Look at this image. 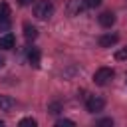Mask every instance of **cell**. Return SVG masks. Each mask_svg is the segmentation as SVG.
<instances>
[{
	"mask_svg": "<svg viewBox=\"0 0 127 127\" xmlns=\"http://www.w3.org/2000/svg\"><path fill=\"white\" fill-rule=\"evenodd\" d=\"M52 14H54V4H52L50 0H40V2H36V6H34V16H36V18L46 20V18H50Z\"/></svg>",
	"mask_w": 127,
	"mask_h": 127,
	"instance_id": "obj_1",
	"label": "cell"
},
{
	"mask_svg": "<svg viewBox=\"0 0 127 127\" xmlns=\"http://www.w3.org/2000/svg\"><path fill=\"white\" fill-rule=\"evenodd\" d=\"M113 75H115V71H113L111 67H99V69L93 73V81H95L97 85H105V83H109V81L113 79Z\"/></svg>",
	"mask_w": 127,
	"mask_h": 127,
	"instance_id": "obj_2",
	"label": "cell"
},
{
	"mask_svg": "<svg viewBox=\"0 0 127 127\" xmlns=\"http://www.w3.org/2000/svg\"><path fill=\"white\" fill-rule=\"evenodd\" d=\"M85 107H87L89 113H97V111H101L105 107V99L103 97H97V95H91V97H87Z\"/></svg>",
	"mask_w": 127,
	"mask_h": 127,
	"instance_id": "obj_3",
	"label": "cell"
},
{
	"mask_svg": "<svg viewBox=\"0 0 127 127\" xmlns=\"http://www.w3.org/2000/svg\"><path fill=\"white\" fill-rule=\"evenodd\" d=\"M117 42H119V36H117V34H103V36H99V40H97L99 48H111V46H115Z\"/></svg>",
	"mask_w": 127,
	"mask_h": 127,
	"instance_id": "obj_4",
	"label": "cell"
},
{
	"mask_svg": "<svg viewBox=\"0 0 127 127\" xmlns=\"http://www.w3.org/2000/svg\"><path fill=\"white\" fill-rule=\"evenodd\" d=\"M83 8H85V2H83V0H69L67 6H65V12H67L69 16H77Z\"/></svg>",
	"mask_w": 127,
	"mask_h": 127,
	"instance_id": "obj_5",
	"label": "cell"
},
{
	"mask_svg": "<svg viewBox=\"0 0 127 127\" xmlns=\"http://www.w3.org/2000/svg\"><path fill=\"white\" fill-rule=\"evenodd\" d=\"M99 24H101L103 28H111V26L115 24V14H113V12H101V14H99Z\"/></svg>",
	"mask_w": 127,
	"mask_h": 127,
	"instance_id": "obj_6",
	"label": "cell"
},
{
	"mask_svg": "<svg viewBox=\"0 0 127 127\" xmlns=\"http://www.w3.org/2000/svg\"><path fill=\"white\" fill-rule=\"evenodd\" d=\"M14 44H16V38H14V34H10V32H6V34L0 38V48H2V50H12Z\"/></svg>",
	"mask_w": 127,
	"mask_h": 127,
	"instance_id": "obj_7",
	"label": "cell"
},
{
	"mask_svg": "<svg viewBox=\"0 0 127 127\" xmlns=\"http://www.w3.org/2000/svg\"><path fill=\"white\" fill-rule=\"evenodd\" d=\"M28 62H30V65H34V67L40 65V50H38V48H30V50H28Z\"/></svg>",
	"mask_w": 127,
	"mask_h": 127,
	"instance_id": "obj_8",
	"label": "cell"
},
{
	"mask_svg": "<svg viewBox=\"0 0 127 127\" xmlns=\"http://www.w3.org/2000/svg\"><path fill=\"white\" fill-rule=\"evenodd\" d=\"M16 105V101L10 95H0V111H10Z\"/></svg>",
	"mask_w": 127,
	"mask_h": 127,
	"instance_id": "obj_9",
	"label": "cell"
},
{
	"mask_svg": "<svg viewBox=\"0 0 127 127\" xmlns=\"http://www.w3.org/2000/svg\"><path fill=\"white\" fill-rule=\"evenodd\" d=\"M24 36H26V40H36V38H38V30H36L30 22H26V24H24Z\"/></svg>",
	"mask_w": 127,
	"mask_h": 127,
	"instance_id": "obj_10",
	"label": "cell"
},
{
	"mask_svg": "<svg viewBox=\"0 0 127 127\" xmlns=\"http://www.w3.org/2000/svg\"><path fill=\"white\" fill-rule=\"evenodd\" d=\"M10 18V6L6 2H0V20H8Z\"/></svg>",
	"mask_w": 127,
	"mask_h": 127,
	"instance_id": "obj_11",
	"label": "cell"
},
{
	"mask_svg": "<svg viewBox=\"0 0 127 127\" xmlns=\"http://www.w3.org/2000/svg\"><path fill=\"white\" fill-rule=\"evenodd\" d=\"M115 60H117V62H125V60H127V46L115 52Z\"/></svg>",
	"mask_w": 127,
	"mask_h": 127,
	"instance_id": "obj_12",
	"label": "cell"
},
{
	"mask_svg": "<svg viewBox=\"0 0 127 127\" xmlns=\"http://www.w3.org/2000/svg\"><path fill=\"white\" fill-rule=\"evenodd\" d=\"M20 125H22V127H24V125H32V127H36L38 123H36V119H32V117H26V119H22V121H20Z\"/></svg>",
	"mask_w": 127,
	"mask_h": 127,
	"instance_id": "obj_13",
	"label": "cell"
},
{
	"mask_svg": "<svg viewBox=\"0 0 127 127\" xmlns=\"http://www.w3.org/2000/svg\"><path fill=\"white\" fill-rule=\"evenodd\" d=\"M56 125H58V127H64V125H75V123H73L71 119H58Z\"/></svg>",
	"mask_w": 127,
	"mask_h": 127,
	"instance_id": "obj_14",
	"label": "cell"
},
{
	"mask_svg": "<svg viewBox=\"0 0 127 127\" xmlns=\"http://www.w3.org/2000/svg\"><path fill=\"white\" fill-rule=\"evenodd\" d=\"M97 125H101V127H111V125H113V119H109V117H107V119H99Z\"/></svg>",
	"mask_w": 127,
	"mask_h": 127,
	"instance_id": "obj_15",
	"label": "cell"
},
{
	"mask_svg": "<svg viewBox=\"0 0 127 127\" xmlns=\"http://www.w3.org/2000/svg\"><path fill=\"white\" fill-rule=\"evenodd\" d=\"M0 30L2 32H8L10 30V18L8 20H0Z\"/></svg>",
	"mask_w": 127,
	"mask_h": 127,
	"instance_id": "obj_16",
	"label": "cell"
},
{
	"mask_svg": "<svg viewBox=\"0 0 127 127\" xmlns=\"http://www.w3.org/2000/svg\"><path fill=\"white\" fill-rule=\"evenodd\" d=\"M83 2H85L87 8H97V6L101 4V0H83Z\"/></svg>",
	"mask_w": 127,
	"mask_h": 127,
	"instance_id": "obj_17",
	"label": "cell"
},
{
	"mask_svg": "<svg viewBox=\"0 0 127 127\" xmlns=\"http://www.w3.org/2000/svg\"><path fill=\"white\" fill-rule=\"evenodd\" d=\"M50 111H52V113H58V111H60V103H56V101H54V103L50 105Z\"/></svg>",
	"mask_w": 127,
	"mask_h": 127,
	"instance_id": "obj_18",
	"label": "cell"
},
{
	"mask_svg": "<svg viewBox=\"0 0 127 127\" xmlns=\"http://www.w3.org/2000/svg\"><path fill=\"white\" fill-rule=\"evenodd\" d=\"M18 2H20V4H22V6H28V4H32V2H34V0H18Z\"/></svg>",
	"mask_w": 127,
	"mask_h": 127,
	"instance_id": "obj_19",
	"label": "cell"
},
{
	"mask_svg": "<svg viewBox=\"0 0 127 127\" xmlns=\"http://www.w3.org/2000/svg\"><path fill=\"white\" fill-rule=\"evenodd\" d=\"M4 64H6V60H4V56H0V67H2Z\"/></svg>",
	"mask_w": 127,
	"mask_h": 127,
	"instance_id": "obj_20",
	"label": "cell"
},
{
	"mask_svg": "<svg viewBox=\"0 0 127 127\" xmlns=\"http://www.w3.org/2000/svg\"><path fill=\"white\" fill-rule=\"evenodd\" d=\"M2 125H4V121H2V119H0V127H2Z\"/></svg>",
	"mask_w": 127,
	"mask_h": 127,
	"instance_id": "obj_21",
	"label": "cell"
}]
</instances>
